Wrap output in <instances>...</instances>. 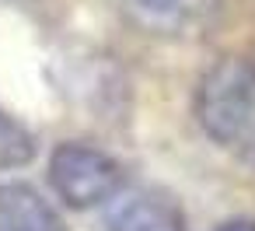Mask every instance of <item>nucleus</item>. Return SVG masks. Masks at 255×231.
<instances>
[{"label": "nucleus", "mask_w": 255, "mask_h": 231, "mask_svg": "<svg viewBox=\"0 0 255 231\" xmlns=\"http://www.w3.org/2000/svg\"><path fill=\"white\" fill-rule=\"evenodd\" d=\"M35 158V137L0 109V168H21Z\"/></svg>", "instance_id": "nucleus-6"}, {"label": "nucleus", "mask_w": 255, "mask_h": 231, "mask_svg": "<svg viewBox=\"0 0 255 231\" xmlns=\"http://www.w3.org/2000/svg\"><path fill=\"white\" fill-rule=\"evenodd\" d=\"M0 231H67L56 207L28 182L0 186Z\"/></svg>", "instance_id": "nucleus-5"}, {"label": "nucleus", "mask_w": 255, "mask_h": 231, "mask_svg": "<svg viewBox=\"0 0 255 231\" xmlns=\"http://www.w3.org/2000/svg\"><path fill=\"white\" fill-rule=\"evenodd\" d=\"M213 231H255V217H231V221L217 224Z\"/></svg>", "instance_id": "nucleus-7"}, {"label": "nucleus", "mask_w": 255, "mask_h": 231, "mask_svg": "<svg viewBox=\"0 0 255 231\" xmlns=\"http://www.w3.org/2000/svg\"><path fill=\"white\" fill-rule=\"evenodd\" d=\"M119 4L133 28L157 39L199 35L220 11V0H119Z\"/></svg>", "instance_id": "nucleus-3"}, {"label": "nucleus", "mask_w": 255, "mask_h": 231, "mask_svg": "<svg viewBox=\"0 0 255 231\" xmlns=\"http://www.w3.org/2000/svg\"><path fill=\"white\" fill-rule=\"evenodd\" d=\"M105 224L109 231H185V214L171 196L157 189H140L116 196Z\"/></svg>", "instance_id": "nucleus-4"}, {"label": "nucleus", "mask_w": 255, "mask_h": 231, "mask_svg": "<svg viewBox=\"0 0 255 231\" xmlns=\"http://www.w3.org/2000/svg\"><path fill=\"white\" fill-rule=\"evenodd\" d=\"M49 186L67 207H98L123 189V165L102 147L67 140L49 154Z\"/></svg>", "instance_id": "nucleus-2"}, {"label": "nucleus", "mask_w": 255, "mask_h": 231, "mask_svg": "<svg viewBox=\"0 0 255 231\" xmlns=\"http://www.w3.org/2000/svg\"><path fill=\"white\" fill-rule=\"evenodd\" d=\"M196 123L203 133L255 168V60L252 56H220L196 84Z\"/></svg>", "instance_id": "nucleus-1"}]
</instances>
